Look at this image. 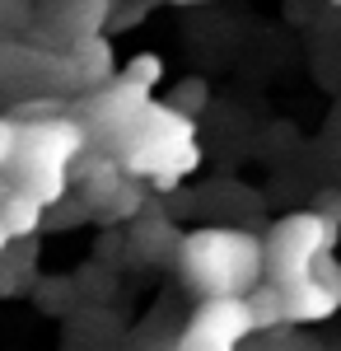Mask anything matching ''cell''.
<instances>
[{"label":"cell","instance_id":"277c9868","mask_svg":"<svg viewBox=\"0 0 341 351\" xmlns=\"http://www.w3.org/2000/svg\"><path fill=\"white\" fill-rule=\"evenodd\" d=\"M150 108V89H136L117 75V84H108L99 94H89V99H79V122H84V132L89 141H99L108 150H122L127 141H131L136 122H140V112Z\"/></svg>","mask_w":341,"mask_h":351},{"label":"cell","instance_id":"5bb4252c","mask_svg":"<svg viewBox=\"0 0 341 351\" xmlns=\"http://www.w3.org/2000/svg\"><path fill=\"white\" fill-rule=\"evenodd\" d=\"M201 104H206V84H201V80H187L183 89H178V104H173V108L192 112V108H201Z\"/></svg>","mask_w":341,"mask_h":351},{"label":"cell","instance_id":"6da1fadb","mask_svg":"<svg viewBox=\"0 0 341 351\" xmlns=\"http://www.w3.org/2000/svg\"><path fill=\"white\" fill-rule=\"evenodd\" d=\"M178 267L201 300H243L266 281V239L229 225H206L183 234Z\"/></svg>","mask_w":341,"mask_h":351},{"label":"cell","instance_id":"30bf717a","mask_svg":"<svg viewBox=\"0 0 341 351\" xmlns=\"http://www.w3.org/2000/svg\"><path fill=\"white\" fill-rule=\"evenodd\" d=\"M140 183H145V178H127V183H122V192L99 211L103 225H122V220H136L140 211H145V188H140Z\"/></svg>","mask_w":341,"mask_h":351},{"label":"cell","instance_id":"9a60e30c","mask_svg":"<svg viewBox=\"0 0 341 351\" xmlns=\"http://www.w3.org/2000/svg\"><path fill=\"white\" fill-rule=\"evenodd\" d=\"M183 5H201V0H183Z\"/></svg>","mask_w":341,"mask_h":351},{"label":"cell","instance_id":"52a82bcc","mask_svg":"<svg viewBox=\"0 0 341 351\" xmlns=\"http://www.w3.org/2000/svg\"><path fill=\"white\" fill-rule=\"evenodd\" d=\"M281 291H286V324H323L341 309V295L318 271H309L304 281H290Z\"/></svg>","mask_w":341,"mask_h":351},{"label":"cell","instance_id":"9c48e42d","mask_svg":"<svg viewBox=\"0 0 341 351\" xmlns=\"http://www.w3.org/2000/svg\"><path fill=\"white\" fill-rule=\"evenodd\" d=\"M248 300V309H253V324H257V332H266V328H286V291L266 276L262 286L253 291Z\"/></svg>","mask_w":341,"mask_h":351},{"label":"cell","instance_id":"7c38bea8","mask_svg":"<svg viewBox=\"0 0 341 351\" xmlns=\"http://www.w3.org/2000/svg\"><path fill=\"white\" fill-rule=\"evenodd\" d=\"M122 80H127V84H136V89H155V84L164 80V61H159L155 52L131 56V61L122 66Z\"/></svg>","mask_w":341,"mask_h":351},{"label":"cell","instance_id":"3957f363","mask_svg":"<svg viewBox=\"0 0 341 351\" xmlns=\"http://www.w3.org/2000/svg\"><path fill=\"white\" fill-rule=\"evenodd\" d=\"M337 230L341 225H332L323 211H294V216L276 220L266 234V276L276 286L304 281L318 267V258L337 248Z\"/></svg>","mask_w":341,"mask_h":351},{"label":"cell","instance_id":"ba28073f","mask_svg":"<svg viewBox=\"0 0 341 351\" xmlns=\"http://www.w3.org/2000/svg\"><path fill=\"white\" fill-rule=\"evenodd\" d=\"M0 216H5L10 239H38V230H42V220H47V206H42L38 197H28V192L14 188L0 202Z\"/></svg>","mask_w":341,"mask_h":351},{"label":"cell","instance_id":"4fadbf2b","mask_svg":"<svg viewBox=\"0 0 341 351\" xmlns=\"http://www.w3.org/2000/svg\"><path fill=\"white\" fill-rule=\"evenodd\" d=\"M19 136H24V127L14 117H0V173H10V164L19 155Z\"/></svg>","mask_w":341,"mask_h":351},{"label":"cell","instance_id":"5b68a950","mask_svg":"<svg viewBox=\"0 0 341 351\" xmlns=\"http://www.w3.org/2000/svg\"><path fill=\"white\" fill-rule=\"evenodd\" d=\"M253 332L257 324H253L248 300H201V309L187 319L173 351H238L243 337H253Z\"/></svg>","mask_w":341,"mask_h":351},{"label":"cell","instance_id":"8fae6325","mask_svg":"<svg viewBox=\"0 0 341 351\" xmlns=\"http://www.w3.org/2000/svg\"><path fill=\"white\" fill-rule=\"evenodd\" d=\"M66 104L61 99H19L14 108H10V117L19 122V127H28V122H52V117H66Z\"/></svg>","mask_w":341,"mask_h":351},{"label":"cell","instance_id":"8992f818","mask_svg":"<svg viewBox=\"0 0 341 351\" xmlns=\"http://www.w3.org/2000/svg\"><path fill=\"white\" fill-rule=\"evenodd\" d=\"M117 56H112V43H108L103 33H94V38H79L71 43V52L61 56V89H71L75 99H89V94H99L108 84H117Z\"/></svg>","mask_w":341,"mask_h":351},{"label":"cell","instance_id":"7a4b0ae2","mask_svg":"<svg viewBox=\"0 0 341 351\" xmlns=\"http://www.w3.org/2000/svg\"><path fill=\"white\" fill-rule=\"evenodd\" d=\"M84 150H89V132L75 112L52 117V122H28L19 136V155L5 178L52 211L66 202V188L75 183V160Z\"/></svg>","mask_w":341,"mask_h":351}]
</instances>
